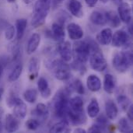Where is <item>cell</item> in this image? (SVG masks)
<instances>
[{"instance_id":"obj_1","label":"cell","mask_w":133,"mask_h":133,"mask_svg":"<svg viewBox=\"0 0 133 133\" xmlns=\"http://www.w3.org/2000/svg\"><path fill=\"white\" fill-rule=\"evenodd\" d=\"M72 91L69 87L59 90L51 101V109L53 115L58 118H65L69 110V96Z\"/></svg>"},{"instance_id":"obj_2","label":"cell","mask_w":133,"mask_h":133,"mask_svg":"<svg viewBox=\"0 0 133 133\" xmlns=\"http://www.w3.org/2000/svg\"><path fill=\"white\" fill-rule=\"evenodd\" d=\"M51 0H37L34 6V12L31 19V25L34 28L41 26L49 12Z\"/></svg>"},{"instance_id":"obj_3","label":"cell","mask_w":133,"mask_h":133,"mask_svg":"<svg viewBox=\"0 0 133 133\" xmlns=\"http://www.w3.org/2000/svg\"><path fill=\"white\" fill-rule=\"evenodd\" d=\"M133 55L130 51H122L115 54L112 59L113 67L118 72H127L132 65Z\"/></svg>"},{"instance_id":"obj_4","label":"cell","mask_w":133,"mask_h":133,"mask_svg":"<svg viewBox=\"0 0 133 133\" xmlns=\"http://www.w3.org/2000/svg\"><path fill=\"white\" fill-rule=\"evenodd\" d=\"M93 43V41L78 40L72 48V56L75 57V60L85 64L89 59Z\"/></svg>"},{"instance_id":"obj_5","label":"cell","mask_w":133,"mask_h":133,"mask_svg":"<svg viewBox=\"0 0 133 133\" xmlns=\"http://www.w3.org/2000/svg\"><path fill=\"white\" fill-rule=\"evenodd\" d=\"M90 67L99 72H104L108 67V62L99 46L94 41L89 57Z\"/></svg>"},{"instance_id":"obj_6","label":"cell","mask_w":133,"mask_h":133,"mask_svg":"<svg viewBox=\"0 0 133 133\" xmlns=\"http://www.w3.org/2000/svg\"><path fill=\"white\" fill-rule=\"evenodd\" d=\"M48 68L52 70L55 78L60 81H66L71 77L70 66L62 59L53 60Z\"/></svg>"},{"instance_id":"obj_7","label":"cell","mask_w":133,"mask_h":133,"mask_svg":"<svg viewBox=\"0 0 133 133\" xmlns=\"http://www.w3.org/2000/svg\"><path fill=\"white\" fill-rule=\"evenodd\" d=\"M111 44L115 48H129L132 44L131 36L122 30H117L112 36Z\"/></svg>"},{"instance_id":"obj_8","label":"cell","mask_w":133,"mask_h":133,"mask_svg":"<svg viewBox=\"0 0 133 133\" xmlns=\"http://www.w3.org/2000/svg\"><path fill=\"white\" fill-rule=\"evenodd\" d=\"M57 51L58 52L61 59L68 62H70L72 58V49L71 44L68 41H58L57 44Z\"/></svg>"},{"instance_id":"obj_9","label":"cell","mask_w":133,"mask_h":133,"mask_svg":"<svg viewBox=\"0 0 133 133\" xmlns=\"http://www.w3.org/2000/svg\"><path fill=\"white\" fill-rule=\"evenodd\" d=\"M118 16L121 20L125 23H129L132 20V7L128 2H122L118 8Z\"/></svg>"},{"instance_id":"obj_10","label":"cell","mask_w":133,"mask_h":133,"mask_svg":"<svg viewBox=\"0 0 133 133\" xmlns=\"http://www.w3.org/2000/svg\"><path fill=\"white\" fill-rule=\"evenodd\" d=\"M13 114L19 120H23L25 118L27 112V107L24 101L20 98L16 97L13 104Z\"/></svg>"},{"instance_id":"obj_11","label":"cell","mask_w":133,"mask_h":133,"mask_svg":"<svg viewBox=\"0 0 133 133\" xmlns=\"http://www.w3.org/2000/svg\"><path fill=\"white\" fill-rule=\"evenodd\" d=\"M65 118L69 121V122H71L74 125H83L87 121V117L85 115L84 111H83V112H74V111H71L69 108L67 111Z\"/></svg>"},{"instance_id":"obj_12","label":"cell","mask_w":133,"mask_h":133,"mask_svg":"<svg viewBox=\"0 0 133 133\" xmlns=\"http://www.w3.org/2000/svg\"><path fill=\"white\" fill-rule=\"evenodd\" d=\"M67 32L69 38L72 41L80 40L83 37V30L79 24L76 23H70L68 24Z\"/></svg>"},{"instance_id":"obj_13","label":"cell","mask_w":133,"mask_h":133,"mask_svg":"<svg viewBox=\"0 0 133 133\" xmlns=\"http://www.w3.org/2000/svg\"><path fill=\"white\" fill-rule=\"evenodd\" d=\"M51 35L55 41H63L65 37L64 23H62L58 21L54 23L51 26Z\"/></svg>"},{"instance_id":"obj_14","label":"cell","mask_w":133,"mask_h":133,"mask_svg":"<svg viewBox=\"0 0 133 133\" xmlns=\"http://www.w3.org/2000/svg\"><path fill=\"white\" fill-rule=\"evenodd\" d=\"M32 115H34L39 122H44L48 118L49 116V110L48 108L43 103H39L37 104L35 109L32 111Z\"/></svg>"},{"instance_id":"obj_15","label":"cell","mask_w":133,"mask_h":133,"mask_svg":"<svg viewBox=\"0 0 133 133\" xmlns=\"http://www.w3.org/2000/svg\"><path fill=\"white\" fill-rule=\"evenodd\" d=\"M40 61L37 57H33L30 59L28 64V76L30 80H34L39 74Z\"/></svg>"},{"instance_id":"obj_16","label":"cell","mask_w":133,"mask_h":133,"mask_svg":"<svg viewBox=\"0 0 133 133\" xmlns=\"http://www.w3.org/2000/svg\"><path fill=\"white\" fill-rule=\"evenodd\" d=\"M19 122L16 116L11 114H8L5 115V129L6 132H16L19 129Z\"/></svg>"},{"instance_id":"obj_17","label":"cell","mask_w":133,"mask_h":133,"mask_svg":"<svg viewBox=\"0 0 133 133\" xmlns=\"http://www.w3.org/2000/svg\"><path fill=\"white\" fill-rule=\"evenodd\" d=\"M41 43V35L38 33H34L28 40L26 44V53L28 55H32L34 53Z\"/></svg>"},{"instance_id":"obj_18","label":"cell","mask_w":133,"mask_h":133,"mask_svg":"<svg viewBox=\"0 0 133 133\" xmlns=\"http://www.w3.org/2000/svg\"><path fill=\"white\" fill-rule=\"evenodd\" d=\"M113 33L111 28H104L97 35V41L102 45H109L111 43Z\"/></svg>"},{"instance_id":"obj_19","label":"cell","mask_w":133,"mask_h":133,"mask_svg":"<svg viewBox=\"0 0 133 133\" xmlns=\"http://www.w3.org/2000/svg\"><path fill=\"white\" fill-rule=\"evenodd\" d=\"M117 86V81L115 77L111 74H106L104 78V90L106 93L112 94Z\"/></svg>"},{"instance_id":"obj_20","label":"cell","mask_w":133,"mask_h":133,"mask_svg":"<svg viewBox=\"0 0 133 133\" xmlns=\"http://www.w3.org/2000/svg\"><path fill=\"white\" fill-rule=\"evenodd\" d=\"M37 88L40 94L44 99H48L51 95V90L48 85V83L46 79L44 77L39 78L37 81Z\"/></svg>"},{"instance_id":"obj_21","label":"cell","mask_w":133,"mask_h":133,"mask_svg":"<svg viewBox=\"0 0 133 133\" xmlns=\"http://www.w3.org/2000/svg\"><path fill=\"white\" fill-rule=\"evenodd\" d=\"M68 8L72 16L77 18L83 16V5L79 0H70L68 3Z\"/></svg>"},{"instance_id":"obj_22","label":"cell","mask_w":133,"mask_h":133,"mask_svg":"<svg viewBox=\"0 0 133 133\" xmlns=\"http://www.w3.org/2000/svg\"><path fill=\"white\" fill-rule=\"evenodd\" d=\"M87 86L91 92H98L101 89V81L96 75H90L87 79Z\"/></svg>"},{"instance_id":"obj_23","label":"cell","mask_w":133,"mask_h":133,"mask_svg":"<svg viewBox=\"0 0 133 133\" xmlns=\"http://www.w3.org/2000/svg\"><path fill=\"white\" fill-rule=\"evenodd\" d=\"M105 111L107 118L110 120H115L118 117V109L112 100H108L105 102Z\"/></svg>"},{"instance_id":"obj_24","label":"cell","mask_w":133,"mask_h":133,"mask_svg":"<svg viewBox=\"0 0 133 133\" xmlns=\"http://www.w3.org/2000/svg\"><path fill=\"white\" fill-rule=\"evenodd\" d=\"M90 20L91 23H93L94 25L97 26H104L107 23V16H106V12L104 13L99 10H95L94 11L90 16Z\"/></svg>"},{"instance_id":"obj_25","label":"cell","mask_w":133,"mask_h":133,"mask_svg":"<svg viewBox=\"0 0 133 133\" xmlns=\"http://www.w3.org/2000/svg\"><path fill=\"white\" fill-rule=\"evenodd\" d=\"M83 105H84L83 101L79 96H76V97H73L69 99V108L74 112H83V111H84Z\"/></svg>"},{"instance_id":"obj_26","label":"cell","mask_w":133,"mask_h":133,"mask_svg":"<svg viewBox=\"0 0 133 133\" xmlns=\"http://www.w3.org/2000/svg\"><path fill=\"white\" fill-rule=\"evenodd\" d=\"M69 121L66 118H63L59 122L55 124L49 130L50 132H69L71 129L69 127Z\"/></svg>"},{"instance_id":"obj_27","label":"cell","mask_w":133,"mask_h":133,"mask_svg":"<svg viewBox=\"0 0 133 133\" xmlns=\"http://www.w3.org/2000/svg\"><path fill=\"white\" fill-rule=\"evenodd\" d=\"M27 26V20L26 19H18L16 21V39L18 41L21 40L25 34Z\"/></svg>"},{"instance_id":"obj_28","label":"cell","mask_w":133,"mask_h":133,"mask_svg":"<svg viewBox=\"0 0 133 133\" xmlns=\"http://www.w3.org/2000/svg\"><path fill=\"white\" fill-rule=\"evenodd\" d=\"M100 113V106L97 99L93 98L87 106V115L91 118H95Z\"/></svg>"},{"instance_id":"obj_29","label":"cell","mask_w":133,"mask_h":133,"mask_svg":"<svg viewBox=\"0 0 133 133\" xmlns=\"http://www.w3.org/2000/svg\"><path fill=\"white\" fill-rule=\"evenodd\" d=\"M23 72V65L21 63H18L17 65H16L14 66V68L12 69V71L10 72L9 76H8V80L10 83H14L16 81H17Z\"/></svg>"},{"instance_id":"obj_30","label":"cell","mask_w":133,"mask_h":133,"mask_svg":"<svg viewBox=\"0 0 133 133\" xmlns=\"http://www.w3.org/2000/svg\"><path fill=\"white\" fill-rule=\"evenodd\" d=\"M107 16V23H109V24L113 27H118L121 24V19L118 14H116L113 11H109L106 12Z\"/></svg>"},{"instance_id":"obj_31","label":"cell","mask_w":133,"mask_h":133,"mask_svg":"<svg viewBox=\"0 0 133 133\" xmlns=\"http://www.w3.org/2000/svg\"><path fill=\"white\" fill-rule=\"evenodd\" d=\"M69 88L71 91H76L78 94L83 95L85 94V87L82 83V81L79 79H74L69 85Z\"/></svg>"},{"instance_id":"obj_32","label":"cell","mask_w":133,"mask_h":133,"mask_svg":"<svg viewBox=\"0 0 133 133\" xmlns=\"http://www.w3.org/2000/svg\"><path fill=\"white\" fill-rule=\"evenodd\" d=\"M37 96H38L37 91L36 89H34V88L28 89L23 93L24 100L30 104H34L37 101Z\"/></svg>"},{"instance_id":"obj_33","label":"cell","mask_w":133,"mask_h":133,"mask_svg":"<svg viewBox=\"0 0 133 133\" xmlns=\"http://www.w3.org/2000/svg\"><path fill=\"white\" fill-rule=\"evenodd\" d=\"M131 122L126 118H122L118 122V129L122 132H132V128Z\"/></svg>"},{"instance_id":"obj_34","label":"cell","mask_w":133,"mask_h":133,"mask_svg":"<svg viewBox=\"0 0 133 133\" xmlns=\"http://www.w3.org/2000/svg\"><path fill=\"white\" fill-rule=\"evenodd\" d=\"M117 101L120 108L122 111H126L129 107L131 105V101L130 99L125 94H120L117 97Z\"/></svg>"},{"instance_id":"obj_35","label":"cell","mask_w":133,"mask_h":133,"mask_svg":"<svg viewBox=\"0 0 133 133\" xmlns=\"http://www.w3.org/2000/svg\"><path fill=\"white\" fill-rule=\"evenodd\" d=\"M4 34L7 41H11L12 39H13L15 36V27L11 24H8L5 29Z\"/></svg>"},{"instance_id":"obj_36","label":"cell","mask_w":133,"mask_h":133,"mask_svg":"<svg viewBox=\"0 0 133 133\" xmlns=\"http://www.w3.org/2000/svg\"><path fill=\"white\" fill-rule=\"evenodd\" d=\"M40 122L37 119H29L26 121V126L29 130H32V131H35L37 130L39 127H40Z\"/></svg>"},{"instance_id":"obj_37","label":"cell","mask_w":133,"mask_h":133,"mask_svg":"<svg viewBox=\"0 0 133 133\" xmlns=\"http://www.w3.org/2000/svg\"><path fill=\"white\" fill-rule=\"evenodd\" d=\"M72 67L74 70L79 72L81 74H83L84 72H86V66L85 64L81 63L79 62H77L76 60H74V62L72 63Z\"/></svg>"},{"instance_id":"obj_38","label":"cell","mask_w":133,"mask_h":133,"mask_svg":"<svg viewBox=\"0 0 133 133\" xmlns=\"http://www.w3.org/2000/svg\"><path fill=\"white\" fill-rule=\"evenodd\" d=\"M88 132H96V133H100L104 132V129L100 126L99 125H97V123L95 125H93L89 129H88Z\"/></svg>"},{"instance_id":"obj_39","label":"cell","mask_w":133,"mask_h":133,"mask_svg":"<svg viewBox=\"0 0 133 133\" xmlns=\"http://www.w3.org/2000/svg\"><path fill=\"white\" fill-rule=\"evenodd\" d=\"M127 116H128V119L130 122L133 121V106L131 104L129 108L127 109Z\"/></svg>"},{"instance_id":"obj_40","label":"cell","mask_w":133,"mask_h":133,"mask_svg":"<svg viewBox=\"0 0 133 133\" xmlns=\"http://www.w3.org/2000/svg\"><path fill=\"white\" fill-rule=\"evenodd\" d=\"M85 2H86L87 5L88 6H90V7H94L97 5L98 0H85Z\"/></svg>"},{"instance_id":"obj_41","label":"cell","mask_w":133,"mask_h":133,"mask_svg":"<svg viewBox=\"0 0 133 133\" xmlns=\"http://www.w3.org/2000/svg\"><path fill=\"white\" fill-rule=\"evenodd\" d=\"M74 132H77V133H86L87 131L83 129V128H76L75 130H74Z\"/></svg>"},{"instance_id":"obj_42","label":"cell","mask_w":133,"mask_h":133,"mask_svg":"<svg viewBox=\"0 0 133 133\" xmlns=\"http://www.w3.org/2000/svg\"><path fill=\"white\" fill-rule=\"evenodd\" d=\"M5 64H4L3 62H0V77L2 76V73H3V69H4V66Z\"/></svg>"},{"instance_id":"obj_43","label":"cell","mask_w":133,"mask_h":133,"mask_svg":"<svg viewBox=\"0 0 133 133\" xmlns=\"http://www.w3.org/2000/svg\"><path fill=\"white\" fill-rule=\"evenodd\" d=\"M34 1V0H23V2L25 4H27V5H29V4H30V3H32Z\"/></svg>"},{"instance_id":"obj_44","label":"cell","mask_w":133,"mask_h":133,"mask_svg":"<svg viewBox=\"0 0 133 133\" xmlns=\"http://www.w3.org/2000/svg\"><path fill=\"white\" fill-rule=\"evenodd\" d=\"M3 94H4V89L3 88H0V101L2 100V97Z\"/></svg>"},{"instance_id":"obj_45","label":"cell","mask_w":133,"mask_h":133,"mask_svg":"<svg viewBox=\"0 0 133 133\" xmlns=\"http://www.w3.org/2000/svg\"><path fill=\"white\" fill-rule=\"evenodd\" d=\"M101 1H102L103 2H108V1H109V0H101ZM111 1H113V2H118L119 0H111Z\"/></svg>"},{"instance_id":"obj_46","label":"cell","mask_w":133,"mask_h":133,"mask_svg":"<svg viewBox=\"0 0 133 133\" xmlns=\"http://www.w3.org/2000/svg\"><path fill=\"white\" fill-rule=\"evenodd\" d=\"M9 3H14L16 2V0H6Z\"/></svg>"},{"instance_id":"obj_47","label":"cell","mask_w":133,"mask_h":133,"mask_svg":"<svg viewBox=\"0 0 133 133\" xmlns=\"http://www.w3.org/2000/svg\"><path fill=\"white\" fill-rule=\"evenodd\" d=\"M2 121L0 120V132H2Z\"/></svg>"},{"instance_id":"obj_48","label":"cell","mask_w":133,"mask_h":133,"mask_svg":"<svg viewBox=\"0 0 133 133\" xmlns=\"http://www.w3.org/2000/svg\"><path fill=\"white\" fill-rule=\"evenodd\" d=\"M63 1H64V0H56V2H57L58 4H59V3H62Z\"/></svg>"}]
</instances>
